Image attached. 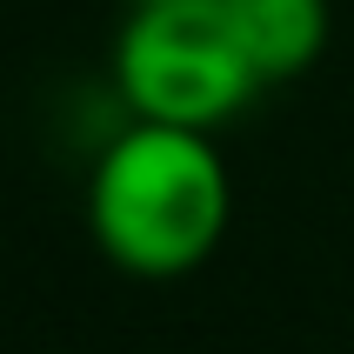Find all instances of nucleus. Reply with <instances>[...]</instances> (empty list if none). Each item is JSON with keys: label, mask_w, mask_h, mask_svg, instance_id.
Segmentation results:
<instances>
[{"label": "nucleus", "mask_w": 354, "mask_h": 354, "mask_svg": "<svg viewBox=\"0 0 354 354\" xmlns=\"http://www.w3.org/2000/svg\"><path fill=\"white\" fill-rule=\"evenodd\" d=\"M221 7L268 87L301 80L328 47V0H221Z\"/></svg>", "instance_id": "3"}, {"label": "nucleus", "mask_w": 354, "mask_h": 354, "mask_svg": "<svg viewBox=\"0 0 354 354\" xmlns=\"http://www.w3.org/2000/svg\"><path fill=\"white\" fill-rule=\"evenodd\" d=\"M234 214V180L214 134L127 120L87 174L94 248L134 281H180L221 248Z\"/></svg>", "instance_id": "1"}, {"label": "nucleus", "mask_w": 354, "mask_h": 354, "mask_svg": "<svg viewBox=\"0 0 354 354\" xmlns=\"http://www.w3.org/2000/svg\"><path fill=\"white\" fill-rule=\"evenodd\" d=\"M114 87L134 120L214 134L268 94L254 54L241 47L221 0H147L114 34Z\"/></svg>", "instance_id": "2"}, {"label": "nucleus", "mask_w": 354, "mask_h": 354, "mask_svg": "<svg viewBox=\"0 0 354 354\" xmlns=\"http://www.w3.org/2000/svg\"><path fill=\"white\" fill-rule=\"evenodd\" d=\"M120 7H147V0H120Z\"/></svg>", "instance_id": "4"}]
</instances>
